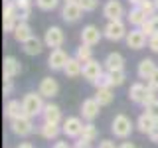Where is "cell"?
<instances>
[{"label": "cell", "mask_w": 158, "mask_h": 148, "mask_svg": "<svg viewBox=\"0 0 158 148\" xmlns=\"http://www.w3.org/2000/svg\"><path fill=\"white\" fill-rule=\"evenodd\" d=\"M22 107H24V113L28 117H32V118L42 117V111L46 107V99L42 97L40 91H28L22 97Z\"/></svg>", "instance_id": "1"}, {"label": "cell", "mask_w": 158, "mask_h": 148, "mask_svg": "<svg viewBox=\"0 0 158 148\" xmlns=\"http://www.w3.org/2000/svg\"><path fill=\"white\" fill-rule=\"evenodd\" d=\"M132 130H135V125H132V121L128 118L125 113H118L115 115L111 122V132L115 138H121V140H127L128 136L132 134Z\"/></svg>", "instance_id": "2"}, {"label": "cell", "mask_w": 158, "mask_h": 148, "mask_svg": "<svg viewBox=\"0 0 158 148\" xmlns=\"http://www.w3.org/2000/svg\"><path fill=\"white\" fill-rule=\"evenodd\" d=\"M128 34V24L125 20H107L105 28H103V36L109 42H121Z\"/></svg>", "instance_id": "3"}, {"label": "cell", "mask_w": 158, "mask_h": 148, "mask_svg": "<svg viewBox=\"0 0 158 148\" xmlns=\"http://www.w3.org/2000/svg\"><path fill=\"white\" fill-rule=\"evenodd\" d=\"M85 126L81 117H65L61 122V134L65 138H71V140H77L81 136V130Z\"/></svg>", "instance_id": "4"}, {"label": "cell", "mask_w": 158, "mask_h": 148, "mask_svg": "<svg viewBox=\"0 0 158 148\" xmlns=\"http://www.w3.org/2000/svg\"><path fill=\"white\" fill-rule=\"evenodd\" d=\"M10 130L14 132L16 136H30L34 130H36V122H34L32 117L28 115H22L18 118H14V121H10Z\"/></svg>", "instance_id": "5"}, {"label": "cell", "mask_w": 158, "mask_h": 148, "mask_svg": "<svg viewBox=\"0 0 158 148\" xmlns=\"http://www.w3.org/2000/svg\"><path fill=\"white\" fill-rule=\"evenodd\" d=\"M79 113H81V118L85 122H93L99 117V113H101V103L95 97H87V99H83L81 107H79Z\"/></svg>", "instance_id": "6"}, {"label": "cell", "mask_w": 158, "mask_h": 148, "mask_svg": "<svg viewBox=\"0 0 158 148\" xmlns=\"http://www.w3.org/2000/svg\"><path fill=\"white\" fill-rule=\"evenodd\" d=\"M44 43L49 49H57L65 43V32H63L59 26H49L44 34Z\"/></svg>", "instance_id": "7"}, {"label": "cell", "mask_w": 158, "mask_h": 148, "mask_svg": "<svg viewBox=\"0 0 158 148\" xmlns=\"http://www.w3.org/2000/svg\"><path fill=\"white\" fill-rule=\"evenodd\" d=\"M69 57L71 56H67V51L63 47L52 49L49 56H48V67L52 69V71H63L65 65H67V61H69Z\"/></svg>", "instance_id": "8"}, {"label": "cell", "mask_w": 158, "mask_h": 148, "mask_svg": "<svg viewBox=\"0 0 158 148\" xmlns=\"http://www.w3.org/2000/svg\"><path fill=\"white\" fill-rule=\"evenodd\" d=\"M125 43H127V47H131V49H142V47L148 46V36L140 28H131L128 34H127V38H125Z\"/></svg>", "instance_id": "9"}, {"label": "cell", "mask_w": 158, "mask_h": 148, "mask_svg": "<svg viewBox=\"0 0 158 148\" xmlns=\"http://www.w3.org/2000/svg\"><path fill=\"white\" fill-rule=\"evenodd\" d=\"M59 14H61V20L67 22V24H75V22H79V20L83 18V10L75 0H73V2H63Z\"/></svg>", "instance_id": "10"}, {"label": "cell", "mask_w": 158, "mask_h": 148, "mask_svg": "<svg viewBox=\"0 0 158 148\" xmlns=\"http://www.w3.org/2000/svg\"><path fill=\"white\" fill-rule=\"evenodd\" d=\"M103 73H105V65H103V61H99V59L93 57L91 61L83 63V79H87L89 83H95Z\"/></svg>", "instance_id": "11"}, {"label": "cell", "mask_w": 158, "mask_h": 148, "mask_svg": "<svg viewBox=\"0 0 158 148\" xmlns=\"http://www.w3.org/2000/svg\"><path fill=\"white\" fill-rule=\"evenodd\" d=\"M103 16L107 20H123L127 18V10L121 0H107L103 6Z\"/></svg>", "instance_id": "12"}, {"label": "cell", "mask_w": 158, "mask_h": 148, "mask_svg": "<svg viewBox=\"0 0 158 148\" xmlns=\"http://www.w3.org/2000/svg\"><path fill=\"white\" fill-rule=\"evenodd\" d=\"M103 38H105L103 36V30H99L95 24H87V26L81 30V43H85V46L95 47Z\"/></svg>", "instance_id": "13"}, {"label": "cell", "mask_w": 158, "mask_h": 148, "mask_svg": "<svg viewBox=\"0 0 158 148\" xmlns=\"http://www.w3.org/2000/svg\"><path fill=\"white\" fill-rule=\"evenodd\" d=\"M38 91L42 93L44 99H49V101H52V99L57 97V93H59L57 79H53V77H42V79H40V85H38Z\"/></svg>", "instance_id": "14"}, {"label": "cell", "mask_w": 158, "mask_h": 148, "mask_svg": "<svg viewBox=\"0 0 158 148\" xmlns=\"http://www.w3.org/2000/svg\"><path fill=\"white\" fill-rule=\"evenodd\" d=\"M42 121L46 122H53V125H61L63 122V113H61V107L56 105V103H46V107H44L42 111Z\"/></svg>", "instance_id": "15"}, {"label": "cell", "mask_w": 158, "mask_h": 148, "mask_svg": "<svg viewBox=\"0 0 158 148\" xmlns=\"http://www.w3.org/2000/svg\"><path fill=\"white\" fill-rule=\"evenodd\" d=\"M2 73L4 79H14L22 73V61L14 56H6L4 57V65H2Z\"/></svg>", "instance_id": "16"}, {"label": "cell", "mask_w": 158, "mask_h": 148, "mask_svg": "<svg viewBox=\"0 0 158 148\" xmlns=\"http://www.w3.org/2000/svg\"><path fill=\"white\" fill-rule=\"evenodd\" d=\"M156 61L152 57H144V59H140L138 61V65H136V75L140 81H148L152 75H154V71H156Z\"/></svg>", "instance_id": "17"}, {"label": "cell", "mask_w": 158, "mask_h": 148, "mask_svg": "<svg viewBox=\"0 0 158 148\" xmlns=\"http://www.w3.org/2000/svg\"><path fill=\"white\" fill-rule=\"evenodd\" d=\"M103 65H105V71H125V57L118 51H111L103 59Z\"/></svg>", "instance_id": "18"}, {"label": "cell", "mask_w": 158, "mask_h": 148, "mask_svg": "<svg viewBox=\"0 0 158 148\" xmlns=\"http://www.w3.org/2000/svg\"><path fill=\"white\" fill-rule=\"evenodd\" d=\"M146 91H148V83H142V81L132 83L131 89H128V101L135 103V105H142L144 97H146Z\"/></svg>", "instance_id": "19"}, {"label": "cell", "mask_w": 158, "mask_h": 148, "mask_svg": "<svg viewBox=\"0 0 158 148\" xmlns=\"http://www.w3.org/2000/svg\"><path fill=\"white\" fill-rule=\"evenodd\" d=\"M40 136L44 140H57V136L61 134V125H53V122H46L42 121V125L38 126Z\"/></svg>", "instance_id": "20"}, {"label": "cell", "mask_w": 158, "mask_h": 148, "mask_svg": "<svg viewBox=\"0 0 158 148\" xmlns=\"http://www.w3.org/2000/svg\"><path fill=\"white\" fill-rule=\"evenodd\" d=\"M12 36H14V39H16L18 43H24L26 39H30L34 36V34H32V26H30L28 20H20V22L16 24V28H14Z\"/></svg>", "instance_id": "21"}, {"label": "cell", "mask_w": 158, "mask_h": 148, "mask_svg": "<svg viewBox=\"0 0 158 148\" xmlns=\"http://www.w3.org/2000/svg\"><path fill=\"white\" fill-rule=\"evenodd\" d=\"M44 47H46V43H44V39H40L38 36H32L30 39H26V42L22 43V51L26 53V56H40Z\"/></svg>", "instance_id": "22"}, {"label": "cell", "mask_w": 158, "mask_h": 148, "mask_svg": "<svg viewBox=\"0 0 158 148\" xmlns=\"http://www.w3.org/2000/svg\"><path fill=\"white\" fill-rule=\"evenodd\" d=\"M26 115L24 113V107H22V101H18V99H10V101L4 105V117L8 118V121H14V118Z\"/></svg>", "instance_id": "23"}, {"label": "cell", "mask_w": 158, "mask_h": 148, "mask_svg": "<svg viewBox=\"0 0 158 148\" xmlns=\"http://www.w3.org/2000/svg\"><path fill=\"white\" fill-rule=\"evenodd\" d=\"M156 125H158V122H156V121H154V118H152L150 115H148V113H142V115L136 118V122H135L136 130L140 132V134H146V136L152 132V128H154Z\"/></svg>", "instance_id": "24"}, {"label": "cell", "mask_w": 158, "mask_h": 148, "mask_svg": "<svg viewBox=\"0 0 158 148\" xmlns=\"http://www.w3.org/2000/svg\"><path fill=\"white\" fill-rule=\"evenodd\" d=\"M146 16H144V12H142L138 6H131V10L127 12V24L131 28H140L142 24L146 22Z\"/></svg>", "instance_id": "25"}, {"label": "cell", "mask_w": 158, "mask_h": 148, "mask_svg": "<svg viewBox=\"0 0 158 148\" xmlns=\"http://www.w3.org/2000/svg\"><path fill=\"white\" fill-rule=\"evenodd\" d=\"M63 73H65L67 79H75V77H79V75H83V63L79 61L75 56L69 57L67 65H65V69H63Z\"/></svg>", "instance_id": "26"}, {"label": "cell", "mask_w": 158, "mask_h": 148, "mask_svg": "<svg viewBox=\"0 0 158 148\" xmlns=\"http://www.w3.org/2000/svg\"><path fill=\"white\" fill-rule=\"evenodd\" d=\"M95 99L101 103V107H109L113 101H115V91H113V87L97 89V91H95Z\"/></svg>", "instance_id": "27"}, {"label": "cell", "mask_w": 158, "mask_h": 148, "mask_svg": "<svg viewBox=\"0 0 158 148\" xmlns=\"http://www.w3.org/2000/svg\"><path fill=\"white\" fill-rule=\"evenodd\" d=\"M6 20H20V10L16 6V2L14 0H6L4 2V12H2V22H6Z\"/></svg>", "instance_id": "28"}, {"label": "cell", "mask_w": 158, "mask_h": 148, "mask_svg": "<svg viewBox=\"0 0 158 148\" xmlns=\"http://www.w3.org/2000/svg\"><path fill=\"white\" fill-rule=\"evenodd\" d=\"M140 30L146 34L148 38H150V36H156V34H158V14H154V16L148 18L146 22L140 26Z\"/></svg>", "instance_id": "29"}, {"label": "cell", "mask_w": 158, "mask_h": 148, "mask_svg": "<svg viewBox=\"0 0 158 148\" xmlns=\"http://www.w3.org/2000/svg\"><path fill=\"white\" fill-rule=\"evenodd\" d=\"M75 57H77L81 63L91 61V59H93V47H91V46H85V43H81V46L75 49Z\"/></svg>", "instance_id": "30"}, {"label": "cell", "mask_w": 158, "mask_h": 148, "mask_svg": "<svg viewBox=\"0 0 158 148\" xmlns=\"http://www.w3.org/2000/svg\"><path fill=\"white\" fill-rule=\"evenodd\" d=\"M20 10V20H30L32 16V0H14Z\"/></svg>", "instance_id": "31"}, {"label": "cell", "mask_w": 158, "mask_h": 148, "mask_svg": "<svg viewBox=\"0 0 158 148\" xmlns=\"http://www.w3.org/2000/svg\"><path fill=\"white\" fill-rule=\"evenodd\" d=\"M97 136H99L97 126L93 125V122H85V126H83L81 136H79V138H85V140H89V142H95V140H97Z\"/></svg>", "instance_id": "32"}, {"label": "cell", "mask_w": 158, "mask_h": 148, "mask_svg": "<svg viewBox=\"0 0 158 148\" xmlns=\"http://www.w3.org/2000/svg\"><path fill=\"white\" fill-rule=\"evenodd\" d=\"M138 8L144 12L146 18H150V16H154V14H158V8H156L154 0H142V2L138 4Z\"/></svg>", "instance_id": "33"}, {"label": "cell", "mask_w": 158, "mask_h": 148, "mask_svg": "<svg viewBox=\"0 0 158 148\" xmlns=\"http://www.w3.org/2000/svg\"><path fill=\"white\" fill-rule=\"evenodd\" d=\"M109 77H111V87L113 89L125 85V81H127V73L125 71H109Z\"/></svg>", "instance_id": "34"}, {"label": "cell", "mask_w": 158, "mask_h": 148, "mask_svg": "<svg viewBox=\"0 0 158 148\" xmlns=\"http://www.w3.org/2000/svg\"><path fill=\"white\" fill-rule=\"evenodd\" d=\"M36 6L44 12H52L59 6V0H36Z\"/></svg>", "instance_id": "35"}, {"label": "cell", "mask_w": 158, "mask_h": 148, "mask_svg": "<svg viewBox=\"0 0 158 148\" xmlns=\"http://www.w3.org/2000/svg\"><path fill=\"white\" fill-rule=\"evenodd\" d=\"M75 2L81 6L83 12H95L99 6V0H75Z\"/></svg>", "instance_id": "36"}, {"label": "cell", "mask_w": 158, "mask_h": 148, "mask_svg": "<svg viewBox=\"0 0 158 148\" xmlns=\"http://www.w3.org/2000/svg\"><path fill=\"white\" fill-rule=\"evenodd\" d=\"M93 85H95V89H103V87H111V77H109V71H105V73H103V75L99 77L97 81L93 83Z\"/></svg>", "instance_id": "37"}, {"label": "cell", "mask_w": 158, "mask_h": 148, "mask_svg": "<svg viewBox=\"0 0 158 148\" xmlns=\"http://www.w3.org/2000/svg\"><path fill=\"white\" fill-rule=\"evenodd\" d=\"M144 113H148V115H150V117L158 122V99H156V101H152L150 105L144 107Z\"/></svg>", "instance_id": "38"}, {"label": "cell", "mask_w": 158, "mask_h": 148, "mask_svg": "<svg viewBox=\"0 0 158 148\" xmlns=\"http://www.w3.org/2000/svg\"><path fill=\"white\" fill-rule=\"evenodd\" d=\"M14 93V79H4V97H10Z\"/></svg>", "instance_id": "39"}, {"label": "cell", "mask_w": 158, "mask_h": 148, "mask_svg": "<svg viewBox=\"0 0 158 148\" xmlns=\"http://www.w3.org/2000/svg\"><path fill=\"white\" fill-rule=\"evenodd\" d=\"M73 148H93V142L85 140V138H77V140L73 142Z\"/></svg>", "instance_id": "40"}, {"label": "cell", "mask_w": 158, "mask_h": 148, "mask_svg": "<svg viewBox=\"0 0 158 148\" xmlns=\"http://www.w3.org/2000/svg\"><path fill=\"white\" fill-rule=\"evenodd\" d=\"M148 49H150V51H154V53H158V34L148 38Z\"/></svg>", "instance_id": "41"}, {"label": "cell", "mask_w": 158, "mask_h": 148, "mask_svg": "<svg viewBox=\"0 0 158 148\" xmlns=\"http://www.w3.org/2000/svg\"><path fill=\"white\" fill-rule=\"evenodd\" d=\"M97 148H118V146H117L113 140H109V138H105V140H101V142H99V146H97Z\"/></svg>", "instance_id": "42"}, {"label": "cell", "mask_w": 158, "mask_h": 148, "mask_svg": "<svg viewBox=\"0 0 158 148\" xmlns=\"http://www.w3.org/2000/svg\"><path fill=\"white\" fill-rule=\"evenodd\" d=\"M148 85H152V87H154L156 89V91H158V67H156V71H154V75H152L150 79H148Z\"/></svg>", "instance_id": "43"}, {"label": "cell", "mask_w": 158, "mask_h": 148, "mask_svg": "<svg viewBox=\"0 0 158 148\" xmlns=\"http://www.w3.org/2000/svg\"><path fill=\"white\" fill-rule=\"evenodd\" d=\"M52 148H73V144H69V142H65V140H56V144H53Z\"/></svg>", "instance_id": "44"}, {"label": "cell", "mask_w": 158, "mask_h": 148, "mask_svg": "<svg viewBox=\"0 0 158 148\" xmlns=\"http://www.w3.org/2000/svg\"><path fill=\"white\" fill-rule=\"evenodd\" d=\"M148 138H150V142H156V144H158V125L152 128V132L148 134Z\"/></svg>", "instance_id": "45"}, {"label": "cell", "mask_w": 158, "mask_h": 148, "mask_svg": "<svg viewBox=\"0 0 158 148\" xmlns=\"http://www.w3.org/2000/svg\"><path fill=\"white\" fill-rule=\"evenodd\" d=\"M118 148H138L135 142H123V144H118Z\"/></svg>", "instance_id": "46"}, {"label": "cell", "mask_w": 158, "mask_h": 148, "mask_svg": "<svg viewBox=\"0 0 158 148\" xmlns=\"http://www.w3.org/2000/svg\"><path fill=\"white\" fill-rule=\"evenodd\" d=\"M16 148H34V144H32V142H20Z\"/></svg>", "instance_id": "47"}, {"label": "cell", "mask_w": 158, "mask_h": 148, "mask_svg": "<svg viewBox=\"0 0 158 148\" xmlns=\"http://www.w3.org/2000/svg\"><path fill=\"white\" fill-rule=\"evenodd\" d=\"M140 2H142V0H128V4H131V6H138Z\"/></svg>", "instance_id": "48"}, {"label": "cell", "mask_w": 158, "mask_h": 148, "mask_svg": "<svg viewBox=\"0 0 158 148\" xmlns=\"http://www.w3.org/2000/svg\"><path fill=\"white\" fill-rule=\"evenodd\" d=\"M154 4H156V8H158V0H154Z\"/></svg>", "instance_id": "49"}, {"label": "cell", "mask_w": 158, "mask_h": 148, "mask_svg": "<svg viewBox=\"0 0 158 148\" xmlns=\"http://www.w3.org/2000/svg\"><path fill=\"white\" fill-rule=\"evenodd\" d=\"M63 2H73V0H63Z\"/></svg>", "instance_id": "50"}]
</instances>
